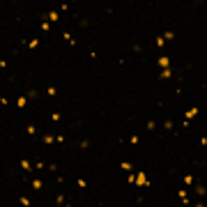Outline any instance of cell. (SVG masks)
<instances>
[{
    "label": "cell",
    "mask_w": 207,
    "mask_h": 207,
    "mask_svg": "<svg viewBox=\"0 0 207 207\" xmlns=\"http://www.w3.org/2000/svg\"><path fill=\"white\" fill-rule=\"evenodd\" d=\"M134 186H150V180H147V175L143 170L136 172V184H134Z\"/></svg>",
    "instance_id": "cell-1"
},
{
    "label": "cell",
    "mask_w": 207,
    "mask_h": 207,
    "mask_svg": "<svg viewBox=\"0 0 207 207\" xmlns=\"http://www.w3.org/2000/svg\"><path fill=\"white\" fill-rule=\"evenodd\" d=\"M156 62H159V67H161V69H170V58H168V55H161Z\"/></svg>",
    "instance_id": "cell-2"
},
{
    "label": "cell",
    "mask_w": 207,
    "mask_h": 207,
    "mask_svg": "<svg viewBox=\"0 0 207 207\" xmlns=\"http://www.w3.org/2000/svg\"><path fill=\"white\" fill-rule=\"evenodd\" d=\"M193 189H196V193H198L200 198H205V196H207V189L200 184V182H198V184H193Z\"/></svg>",
    "instance_id": "cell-3"
},
{
    "label": "cell",
    "mask_w": 207,
    "mask_h": 207,
    "mask_svg": "<svg viewBox=\"0 0 207 207\" xmlns=\"http://www.w3.org/2000/svg\"><path fill=\"white\" fill-rule=\"evenodd\" d=\"M46 18H48V21H51V23H55V21H58V18H60V14H58V12H55V9H51V12H48V14H46Z\"/></svg>",
    "instance_id": "cell-4"
},
{
    "label": "cell",
    "mask_w": 207,
    "mask_h": 207,
    "mask_svg": "<svg viewBox=\"0 0 207 207\" xmlns=\"http://www.w3.org/2000/svg\"><path fill=\"white\" fill-rule=\"evenodd\" d=\"M32 189H34V191H42V189H44V182L39 180V177H34V180H32Z\"/></svg>",
    "instance_id": "cell-5"
},
{
    "label": "cell",
    "mask_w": 207,
    "mask_h": 207,
    "mask_svg": "<svg viewBox=\"0 0 207 207\" xmlns=\"http://www.w3.org/2000/svg\"><path fill=\"white\" fill-rule=\"evenodd\" d=\"M170 76H172V69H161V74H159L161 81H166V78H170Z\"/></svg>",
    "instance_id": "cell-6"
},
{
    "label": "cell",
    "mask_w": 207,
    "mask_h": 207,
    "mask_svg": "<svg viewBox=\"0 0 207 207\" xmlns=\"http://www.w3.org/2000/svg\"><path fill=\"white\" fill-rule=\"evenodd\" d=\"M44 143H46V145H51V143H58V140H55V136H53V134H44Z\"/></svg>",
    "instance_id": "cell-7"
},
{
    "label": "cell",
    "mask_w": 207,
    "mask_h": 207,
    "mask_svg": "<svg viewBox=\"0 0 207 207\" xmlns=\"http://www.w3.org/2000/svg\"><path fill=\"white\" fill-rule=\"evenodd\" d=\"M196 115H198V108L193 106V108H189V111H186V120H193Z\"/></svg>",
    "instance_id": "cell-8"
},
{
    "label": "cell",
    "mask_w": 207,
    "mask_h": 207,
    "mask_svg": "<svg viewBox=\"0 0 207 207\" xmlns=\"http://www.w3.org/2000/svg\"><path fill=\"white\" fill-rule=\"evenodd\" d=\"M184 184H186V186H191V184H196V177H193V175H184Z\"/></svg>",
    "instance_id": "cell-9"
},
{
    "label": "cell",
    "mask_w": 207,
    "mask_h": 207,
    "mask_svg": "<svg viewBox=\"0 0 207 207\" xmlns=\"http://www.w3.org/2000/svg\"><path fill=\"white\" fill-rule=\"evenodd\" d=\"M21 168H23V170H32V164H30V161H28V159H21Z\"/></svg>",
    "instance_id": "cell-10"
},
{
    "label": "cell",
    "mask_w": 207,
    "mask_h": 207,
    "mask_svg": "<svg viewBox=\"0 0 207 207\" xmlns=\"http://www.w3.org/2000/svg\"><path fill=\"white\" fill-rule=\"evenodd\" d=\"M164 39H166V42H172V39H175V32H172V30H166V32H164Z\"/></svg>",
    "instance_id": "cell-11"
},
{
    "label": "cell",
    "mask_w": 207,
    "mask_h": 207,
    "mask_svg": "<svg viewBox=\"0 0 207 207\" xmlns=\"http://www.w3.org/2000/svg\"><path fill=\"white\" fill-rule=\"evenodd\" d=\"M154 44L159 46V48H161V46H166V39H164V34H159V37L154 39Z\"/></svg>",
    "instance_id": "cell-12"
},
{
    "label": "cell",
    "mask_w": 207,
    "mask_h": 207,
    "mask_svg": "<svg viewBox=\"0 0 207 207\" xmlns=\"http://www.w3.org/2000/svg\"><path fill=\"white\" fill-rule=\"evenodd\" d=\"M26 104H28V97H18V99H16V106H18V108H23Z\"/></svg>",
    "instance_id": "cell-13"
},
{
    "label": "cell",
    "mask_w": 207,
    "mask_h": 207,
    "mask_svg": "<svg viewBox=\"0 0 207 207\" xmlns=\"http://www.w3.org/2000/svg\"><path fill=\"white\" fill-rule=\"evenodd\" d=\"M26 134L34 136V134H37V127H34V124H28V127H26Z\"/></svg>",
    "instance_id": "cell-14"
},
{
    "label": "cell",
    "mask_w": 207,
    "mask_h": 207,
    "mask_svg": "<svg viewBox=\"0 0 207 207\" xmlns=\"http://www.w3.org/2000/svg\"><path fill=\"white\" fill-rule=\"evenodd\" d=\"M46 95H48V97H55V95H58V90H55L53 85H48V87H46Z\"/></svg>",
    "instance_id": "cell-15"
},
{
    "label": "cell",
    "mask_w": 207,
    "mask_h": 207,
    "mask_svg": "<svg viewBox=\"0 0 207 207\" xmlns=\"http://www.w3.org/2000/svg\"><path fill=\"white\" fill-rule=\"evenodd\" d=\"M120 168H122V170H134V166H131L129 161H122V164H120Z\"/></svg>",
    "instance_id": "cell-16"
},
{
    "label": "cell",
    "mask_w": 207,
    "mask_h": 207,
    "mask_svg": "<svg viewBox=\"0 0 207 207\" xmlns=\"http://www.w3.org/2000/svg\"><path fill=\"white\" fill-rule=\"evenodd\" d=\"M145 127H147V131H154V129H156V122H154V120H147Z\"/></svg>",
    "instance_id": "cell-17"
},
{
    "label": "cell",
    "mask_w": 207,
    "mask_h": 207,
    "mask_svg": "<svg viewBox=\"0 0 207 207\" xmlns=\"http://www.w3.org/2000/svg\"><path fill=\"white\" fill-rule=\"evenodd\" d=\"M18 203H21L23 207H28V205H30V198H28V196H21V198H18Z\"/></svg>",
    "instance_id": "cell-18"
},
{
    "label": "cell",
    "mask_w": 207,
    "mask_h": 207,
    "mask_svg": "<svg viewBox=\"0 0 207 207\" xmlns=\"http://www.w3.org/2000/svg\"><path fill=\"white\" fill-rule=\"evenodd\" d=\"M37 46H39V39H30L28 42V48H37Z\"/></svg>",
    "instance_id": "cell-19"
},
{
    "label": "cell",
    "mask_w": 207,
    "mask_h": 207,
    "mask_svg": "<svg viewBox=\"0 0 207 207\" xmlns=\"http://www.w3.org/2000/svg\"><path fill=\"white\" fill-rule=\"evenodd\" d=\"M55 205H58V207L65 205V196H62V193H58V198H55Z\"/></svg>",
    "instance_id": "cell-20"
},
{
    "label": "cell",
    "mask_w": 207,
    "mask_h": 207,
    "mask_svg": "<svg viewBox=\"0 0 207 207\" xmlns=\"http://www.w3.org/2000/svg\"><path fill=\"white\" fill-rule=\"evenodd\" d=\"M26 97H28V99H37V97H39V92H37V90H30Z\"/></svg>",
    "instance_id": "cell-21"
},
{
    "label": "cell",
    "mask_w": 207,
    "mask_h": 207,
    "mask_svg": "<svg viewBox=\"0 0 207 207\" xmlns=\"http://www.w3.org/2000/svg\"><path fill=\"white\" fill-rule=\"evenodd\" d=\"M42 30H44V32H48V30H51V23H46V21H42Z\"/></svg>",
    "instance_id": "cell-22"
},
{
    "label": "cell",
    "mask_w": 207,
    "mask_h": 207,
    "mask_svg": "<svg viewBox=\"0 0 207 207\" xmlns=\"http://www.w3.org/2000/svg\"><path fill=\"white\" fill-rule=\"evenodd\" d=\"M177 196H180L182 200H184V198H189V196H186V189H180V191H177Z\"/></svg>",
    "instance_id": "cell-23"
},
{
    "label": "cell",
    "mask_w": 207,
    "mask_h": 207,
    "mask_svg": "<svg viewBox=\"0 0 207 207\" xmlns=\"http://www.w3.org/2000/svg\"><path fill=\"white\" fill-rule=\"evenodd\" d=\"M138 140H140V138H138V136H136V134H134V136H131V138H129V143H131V145H138Z\"/></svg>",
    "instance_id": "cell-24"
},
{
    "label": "cell",
    "mask_w": 207,
    "mask_h": 207,
    "mask_svg": "<svg viewBox=\"0 0 207 207\" xmlns=\"http://www.w3.org/2000/svg\"><path fill=\"white\" fill-rule=\"evenodd\" d=\"M78 147H83V150H85V147H90V140H87V138H85V140H81V143H78Z\"/></svg>",
    "instance_id": "cell-25"
},
{
    "label": "cell",
    "mask_w": 207,
    "mask_h": 207,
    "mask_svg": "<svg viewBox=\"0 0 207 207\" xmlns=\"http://www.w3.org/2000/svg\"><path fill=\"white\" fill-rule=\"evenodd\" d=\"M34 168H37V170H44V168H46V164H44V161H37V164H34Z\"/></svg>",
    "instance_id": "cell-26"
},
{
    "label": "cell",
    "mask_w": 207,
    "mask_h": 207,
    "mask_svg": "<svg viewBox=\"0 0 207 207\" xmlns=\"http://www.w3.org/2000/svg\"><path fill=\"white\" fill-rule=\"evenodd\" d=\"M127 182H129V184H136V175H134V172H129V177H127Z\"/></svg>",
    "instance_id": "cell-27"
},
{
    "label": "cell",
    "mask_w": 207,
    "mask_h": 207,
    "mask_svg": "<svg viewBox=\"0 0 207 207\" xmlns=\"http://www.w3.org/2000/svg\"><path fill=\"white\" fill-rule=\"evenodd\" d=\"M51 120L53 122H60V113H51Z\"/></svg>",
    "instance_id": "cell-28"
},
{
    "label": "cell",
    "mask_w": 207,
    "mask_h": 207,
    "mask_svg": "<svg viewBox=\"0 0 207 207\" xmlns=\"http://www.w3.org/2000/svg\"><path fill=\"white\" fill-rule=\"evenodd\" d=\"M164 127H166V129H172L175 124H172V120H166V122H164Z\"/></svg>",
    "instance_id": "cell-29"
},
{
    "label": "cell",
    "mask_w": 207,
    "mask_h": 207,
    "mask_svg": "<svg viewBox=\"0 0 207 207\" xmlns=\"http://www.w3.org/2000/svg\"><path fill=\"white\" fill-rule=\"evenodd\" d=\"M200 145H205V147H207V136H203V138H200Z\"/></svg>",
    "instance_id": "cell-30"
},
{
    "label": "cell",
    "mask_w": 207,
    "mask_h": 207,
    "mask_svg": "<svg viewBox=\"0 0 207 207\" xmlns=\"http://www.w3.org/2000/svg\"><path fill=\"white\" fill-rule=\"evenodd\" d=\"M196 207H205V203H196Z\"/></svg>",
    "instance_id": "cell-31"
}]
</instances>
